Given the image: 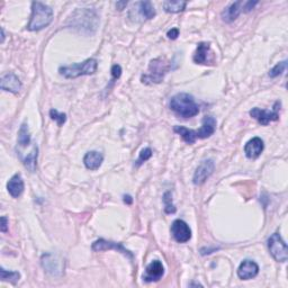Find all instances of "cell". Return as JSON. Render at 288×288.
<instances>
[{"mask_svg":"<svg viewBox=\"0 0 288 288\" xmlns=\"http://www.w3.org/2000/svg\"><path fill=\"white\" fill-rule=\"evenodd\" d=\"M53 20V9L51 7L39 1L32 3V15L27 25V29L32 32H37L47 27Z\"/></svg>","mask_w":288,"mask_h":288,"instance_id":"1","label":"cell"},{"mask_svg":"<svg viewBox=\"0 0 288 288\" xmlns=\"http://www.w3.org/2000/svg\"><path fill=\"white\" fill-rule=\"evenodd\" d=\"M170 108L179 115L180 117L190 118L196 116L199 112L198 105L195 101L194 97L186 92H180L174 96L170 100Z\"/></svg>","mask_w":288,"mask_h":288,"instance_id":"2","label":"cell"},{"mask_svg":"<svg viewBox=\"0 0 288 288\" xmlns=\"http://www.w3.org/2000/svg\"><path fill=\"white\" fill-rule=\"evenodd\" d=\"M171 65L163 57H158L154 59L149 64L148 72L143 74L141 80L145 85H153V83H160L163 81L166 74L169 72Z\"/></svg>","mask_w":288,"mask_h":288,"instance_id":"3","label":"cell"},{"mask_svg":"<svg viewBox=\"0 0 288 288\" xmlns=\"http://www.w3.org/2000/svg\"><path fill=\"white\" fill-rule=\"evenodd\" d=\"M98 68V61L96 59H87L80 63H73L71 65L60 66L59 72L66 79H76L80 76L94 74Z\"/></svg>","mask_w":288,"mask_h":288,"instance_id":"4","label":"cell"},{"mask_svg":"<svg viewBox=\"0 0 288 288\" xmlns=\"http://www.w3.org/2000/svg\"><path fill=\"white\" fill-rule=\"evenodd\" d=\"M72 26L74 28H79L80 30L88 29V32L91 33L96 30L97 25H98V16L96 15L94 10L90 9H78L74 11V14L71 17Z\"/></svg>","mask_w":288,"mask_h":288,"instance_id":"5","label":"cell"},{"mask_svg":"<svg viewBox=\"0 0 288 288\" xmlns=\"http://www.w3.org/2000/svg\"><path fill=\"white\" fill-rule=\"evenodd\" d=\"M268 249L273 258L278 263H286L288 259V248L279 233H274L268 240Z\"/></svg>","mask_w":288,"mask_h":288,"instance_id":"6","label":"cell"},{"mask_svg":"<svg viewBox=\"0 0 288 288\" xmlns=\"http://www.w3.org/2000/svg\"><path fill=\"white\" fill-rule=\"evenodd\" d=\"M279 109H281V103L276 101L274 105L273 110H264L260 108H254L250 110V116L257 119L261 125H268L270 122L278 121L279 118Z\"/></svg>","mask_w":288,"mask_h":288,"instance_id":"7","label":"cell"},{"mask_svg":"<svg viewBox=\"0 0 288 288\" xmlns=\"http://www.w3.org/2000/svg\"><path fill=\"white\" fill-rule=\"evenodd\" d=\"M91 249L96 252L106 251V250H115L117 252H121V254L127 257V258L130 260H133V258H134V256H133L132 252L130 250L125 249V248L123 247L122 243L107 241V240H104V239H99V240H97L92 243Z\"/></svg>","mask_w":288,"mask_h":288,"instance_id":"8","label":"cell"},{"mask_svg":"<svg viewBox=\"0 0 288 288\" xmlns=\"http://www.w3.org/2000/svg\"><path fill=\"white\" fill-rule=\"evenodd\" d=\"M170 231L175 240L179 243H186L192 239V230L183 220H176L171 224Z\"/></svg>","mask_w":288,"mask_h":288,"instance_id":"9","label":"cell"},{"mask_svg":"<svg viewBox=\"0 0 288 288\" xmlns=\"http://www.w3.org/2000/svg\"><path fill=\"white\" fill-rule=\"evenodd\" d=\"M214 168L215 163L212 159H207V160L202 161L201 165L197 167L196 171H195L193 177V183L196 186L203 185L212 176L213 171H214Z\"/></svg>","mask_w":288,"mask_h":288,"instance_id":"10","label":"cell"},{"mask_svg":"<svg viewBox=\"0 0 288 288\" xmlns=\"http://www.w3.org/2000/svg\"><path fill=\"white\" fill-rule=\"evenodd\" d=\"M42 266L45 272L52 276L60 275L62 273V268H63L62 261L56 256L51 254H46L42 257Z\"/></svg>","mask_w":288,"mask_h":288,"instance_id":"11","label":"cell"},{"mask_svg":"<svg viewBox=\"0 0 288 288\" xmlns=\"http://www.w3.org/2000/svg\"><path fill=\"white\" fill-rule=\"evenodd\" d=\"M163 275H165V267H163L162 263L159 260H154L151 264L148 265L143 279L144 282L148 283L158 282L163 277Z\"/></svg>","mask_w":288,"mask_h":288,"instance_id":"12","label":"cell"},{"mask_svg":"<svg viewBox=\"0 0 288 288\" xmlns=\"http://www.w3.org/2000/svg\"><path fill=\"white\" fill-rule=\"evenodd\" d=\"M259 274V266L255 261L247 259L241 263L240 267L238 269V276L243 281H249L255 278Z\"/></svg>","mask_w":288,"mask_h":288,"instance_id":"13","label":"cell"},{"mask_svg":"<svg viewBox=\"0 0 288 288\" xmlns=\"http://www.w3.org/2000/svg\"><path fill=\"white\" fill-rule=\"evenodd\" d=\"M265 148L264 141L260 137H254L251 139L245 147V153L247 158L249 159H257L260 157V154L263 153Z\"/></svg>","mask_w":288,"mask_h":288,"instance_id":"14","label":"cell"},{"mask_svg":"<svg viewBox=\"0 0 288 288\" xmlns=\"http://www.w3.org/2000/svg\"><path fill=\"white\" fill-rule=\"evenodd\" d=\"M1 89L5 91H10L12 94H17L21 89V83L18 77L15 73H6L1 78Z\"/></svg>","mask_w":288,"mask_h":288,"instance_id":"15","label":"cell"},{"mask_svg":"<svg viewBox=\"0 0 288 288\" xmlns=\"http://www.w3.org/2000/svg\"><path fill=\"white\" fill-rule=\"evenodd\" d=\"M216 130V119L212 116H206L203 119V124L198 131H195L196 133L197 139H207L211 135L214 134Z\"/></svg>","mask_w":288,"mask_h":288,"instance_id":"16","label":"cell"},{"mask_svg":"<svg viewBox=\"0 0 288 288\" xmlns=\"http://www.w3.org/2000/svg\"><path fill=\"white\" fill-rule=\"evenodd\" d=\"M24 188H25L24 180L19 174L14 175L9 180H8L7 190L14 198H18L20 195L23 194Z\"/></svg>","mask_w":288,"mask_h":288,"instance_id":"17","label":"cell"},{"mask_svg":"<svg viewBox=\"0 0 288 288\" xmlns=\"http://www.w3.org/2000/svg\"><path fill=\"white\" fill-rule=\"evenodd\" d=\"M211 52V44L206 42H202L198 44V46L196 48V52L194 54V62L197 64H204L207 65L210 64V59H208V55H210Z\"/></svg>","mask_w":288,"mask_h":288,"instance_id":"18","label":"cell"},{"mask_svg":"<svg viewBox=\"0 0 288 288\" xmlns=\"http://www.w3.org/2000/svg\"><path fill=\"white\" fill-rule=\"evenodd\" d=\"M103 161H104L103 153H100L98 151H89L86 153L85 157H83V163H85L86 168L92 171L99 169Z\"/></svg>","mask_w":288,"mask_h":288,"instance_id":"19","label":"cell"},{"mask_svg":"<svg viewBox=\"0 0 288 288\" xmlns=\"http://www.w3.org/2000/svg\"><path fill=\"white\" fill-rule=\"evenodd\" d=\"M243 11V2L242 1H236L232 5H230L227 9L222 12V18L227 23H232L236 20L239 15Z\"/></svg>","mask_w":288,"mask_h":288,"instance_id":"20","label":"cell"},{"mask_svg":"<svg viewBox=\"0 0 288 288\" xmlns=\"http://www.w3.org/2000/svg\"><path fill=\"white\" fill-rule=\"evenodd\" d=\"M174 131L177 134H179L181 136V139H183L187 144H194L197 140L195 131L189 130V128L185 126H175Z\"/></svg>","mask_w":288,"mask_h":288,"instance_id":"21","label":"cell"},{"mask_svg":"<svg viewBox=\"0 0 288 288\" xmlns=\"http://www.w3.org/2000/svg\"><path fill=\"white\" fill-rule=\"evenodd\" d=\"M137 6H139V12L142 18L152 19L156 16V9H154L151 1H140Z\"/></svg>","mask_w":288,"mask_h":288,"instance_id":"22","label":"cell"},{"mask_svg":"<svg viewBox=\"0 0 288 288\" xmlns=\"http://www.w3.org/2000/svg\"><path fill=\"white\" fill-rule=\"evenodd\" d=\"M37 157H38V149H37V145H34V148L30 153L28 154L27 157H26L23 163L26 169H28L30 172H34L36 170V166H37Z\"/></svg>","mask_w":288,"mask_h":288,"instance_id":"23","label":"cell"},{"mask_svg":"<svg viewBox=\"0 0 288 288\" xmlns=\"http://www.w3.org/2000/svg\"><path fill=\"white\" fill-rule=\"evenodd\" d=\"M187 2L186 1H165L163 2V8L167 12H171V14H177L185 10Z\"/></svg>","mask_w":288,"mask_h":288,"instance_id":"24","label":"cell"},{"mask_svg":"<svg viewBox=\"0 0 288 288\" xmlns=\"http://www.w3.org/2000/svg\"><path fill=\"white\" fill-rule=\"evenodd\" d=\"M29 143H30V134H29L28 125L26 123H23L18 132V144L20 145V147L25 148V147H27Z\"/></svg>","mask_w":288,"mask_h":288,"instance_id":"25","label":"cell"},{"mask_svg":"<svg viewBox=\"0 0 288 288\" xmlns=\"http://www.w3.org/2000/svg\"><path fill=\"white\" fill-rule=\"evenodd\" d=\"M0 278H1L2 282L16 284L20 279V274L18 272H8V270L1 268L0 269Z\"/></svg>","mask_w":288,"mask_h":288,"instance_id":"26","label":"cell"},{"mask_svg":"<svg viewBox=\"0 0 288 288\" xmlns=\"http://www.w3.org/2000/svg\"><path fill=\"white\" fill-rule=\"evenodd\" d=\"M163 204H165V212L167 214H174L176 213V207L172 203V196L170 192H167L163 195Z\"/></svg>","mask_w":288,"mask_h":288,"instance_id":"27","label":"cell"},{"mask_svg":"<svg viewBox=\"0 0 288 288\" xmlns=\"http://www.w3.org/2000/svg\"><path fill=\"white\" fill-rule=\"evenodd\" d=\"M287 66V62L286 61H282L277 63L274 68L269 71V77L270 78H276L278 76H281L284 72H285Z\"/></svg>","mask_w":288,"mask_h":288,"instance_id":"28","label":"cell"},{"mask_svg":"<svg viewBox=\"0 0 288 288\" xmlns=\"http://www.w3.org/2000/svg\"><path fill=\"white\" fill-rule=\"evenodd\" d=\"M152 157V150L150 148H145L141 151L139 158H137V160L135 161V166L136 167H140L141 165H143L145 161H148L150 158Z\"/></svg>","mask_w":288,"mask_h":288,"instance_id":"29","label":"cell"},{"mask_svg":"<svg viewBox=\"0 0 288 288\" xmlns=\"http://www.w3.org/2000/svg\"><path fill=\"white\" fill-rule=\"evenodd\" d=\"M50 116L53 121H56L57 125L62 126L66 121V115L63 113H59L56 109H51L50 110Z\"/></svg>","mask_w":288,"mask_h":288,"instance_id":"30","label":"cell"},{"mask_svg":"<svg viewBox=\"0 0 288 288\" xmlns=\"http://www.w3.org/2000/svg\"><path fill=\"white\" fill-rule=\"evenodd\" d=\"M121 74H122V68H121V65L114 64V65L112 66V76H113L114 80H115V79H118L119 77H121Z\"/></svg>","mask_w":288,"mask_h":288,"instance_id":"31","label":"cell"},{"mask_svg":"<svg viewBox=\"0 0 288 288\" xmlns=\"http://www.w3.org/2000/svg\"><path fill=\"white\" fill-rule=\"evenodd\" d=\"M258 3V1H247L243 2V11H250L251 9H254V7Z\"/></svg>","mask_w":288,"mask_h":288,"instance_id":"32","label":"cell"},{"mask_svg":"<svg viewBox=\"0 0 288 288\" xmlns=\"http://www.w3.org/2000/svg\"><path fill=\"white\" fill-rule=\"evenodd\" d=\"M167 36L169 37L170 39H176L177 37L179 36V29L178 28H171L169 32H168Z\"/></svg>","mask_w":288,"mask_h":288,"instance_id":"33","label":"cell"},{"mask_svg":"<svg viewBox=\"0 0 288 288\" xmlns=\"http://www.w3.org/2000/svg\"><path fill=\"white\" fill-rule=\"evenodd\" d=\"M0 230H1V232L3 233L8 231V220L6 216H2L1 218V227H0Z\"/></svg>","mask_w":288,"mask_h":288,"instance_id":"34","label":"cell"},{"mask_svg":"<svg viewBox=\"0 0 288 288\" xmlns=\"http://www.w3.org/2000/svg\"><path fill=\"white\" fill-rule=\"evenodd\" d=\"M132 202H133V199H132V197L130 196V195H125V196H124V203H126V204H128V205H131Z\"/></svg>","mask_w":288,"mask_h":288,"instance_id":"35","label":"cell"},{"mask_svg":"<svg viewBox=\"0 0 288 288\" xmlns=\"http://www.w3.org/2000/svg\"><path fill=\"white\" fill-rule=\"evenodd\" d=\"M126 5H127V1L117 2V7H118V9H119V10H122V9H123V7H124V6H126Z\"/></svg>","mask_w":288,"mask_h":288,"instance_id":"36","label":"cell"},{"mask_svg":"<svg viewBox=\"0 0 288 288\" xmlns=\"http://www.w3.org/2000/svg\"><path fill=\"white\" fill-rule=\"evenodd\" d=\"M1 43H3V39H5V32H3V28H1Z\"/></svg>","mask_w":288,"mask_h":288,"instance_id":"37","label":"cell"}]
</instances>
